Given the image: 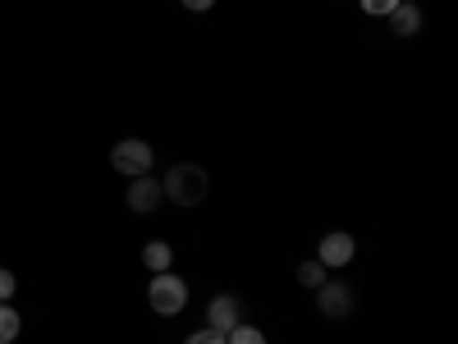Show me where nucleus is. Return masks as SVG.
I'll return each instance as SVG.
<instances>
[{"label": "nucleus", "mask_w": 458, "mask_h": 344, "mask_svg": "<svg viewBox=\"0 0 458 344\" xmlns=\"http://www.w3.org/2000/svg\"><path fill=\"white\" fill-rule=\"evenodd\" d=\"M161 194L174 202V207H202L207 194H211V179L202 166H174L165 179H161Z\"/></svg>", "instance_id": "f257e3e1"}, {"label": "nucleus", "mask_w": 458, "mask_h": 344, "mask_svg": "<svg viewBox=\"0 0 458 344\" xmlns=\"http://www.w3.org/2000/svg\"><path fill=\"white\" fill-rule=\"evenodd\" d=\"M147 303H151V313H161V317H179L183 303H188V285L170 271H157L147 285Z\"/></svg>", "instance_id": "f03ea898"}, {"label": "nucleus", "mask_w": 458, "mask_h": 344, "mask_svg": "<svg viewBox=\"0 0 458 344\" xmlns=\"http://www.w3.org/2000/svg\"><path fill=\"white\" fill-rule=\"evenodd\" d=\"M151 147L142 142V138H124V142H114L110 147V166L120 170V175H129V179H138V175H147L151 170Z\"/></svg>", "instance_id": "7ed1b4c3"}, {"label": "nucleus", "mask_w": 458, "mask_h": 344, "mask_svg": "<svg viewBox=\"0 0 458 344\" xmlns=\"http://www.w3.org/2000/svg\"><path fill=\"white\" fill-rule=\"evenodd\" d=\"M317 308H321V317L344 322V317L353 313V289L344 285V280H326V285L317 289Z\"/></svg>", "instance_id": "20e7f679"}, {"label": "nucleus", "mask_w": 458, "mask_h": 344, "mask_svg": "<svg viewBox=\"0 0 458 344\" xmlns=\"http://www.w3.org/2000/svg\"><path fill=\"white\" fill-rule=\"evenodd\" d=\"M207 322H211V331L229 335V331L243 322V303H239L234 294H216V298L207 303Z\"/></svg>", "instance_id": "39448f33"}, {"label": "nucleus", "mask_w": 458, "mask_h": 344, "mask_svg": "<svg viewBox=\"0 0 458 344\" xmlns=\"http://www.w3.org/2000/svg\"><path fill=\"white\" fill-rule=\"evenodd\" d=\"M161 179H151V175H138L133 184H129V211H138V216H151L161 207Z\"/></svg>", "instance_id": "423d86ee"}, {"label": "nucleus", "mask_w": 458, "mask_h": 344, "mask_svg": "<svg viewBox=\"0 0 458 344\" xmlns=\"http://www.w3.org/2000/svg\"><path fill=\"white\" fill-rule=\"evenodd\" d=\"M353 235H344V229H335V235H326L321 244H317V262L321 266H349L353 262Z\"/></svg>", "instance_id": "0eeeda50"}, {"label": "nucleus", "mask_w": 458, "mask_h": 344, "mask_svg": "<svg viewBox=\"0 0 458 344\" xmlns=\"http://www.w3.org/2000/svg\"><path fill=\"white\" fill-rule=\"evenodd\" d=\"M390 28H394L399 37H412L417 28H422V10H417V5H394V10H390Z\"/></svg>", "instance_id": "6e6552de"}, {"label": "nucleus", "mask_w": 458, "mask_h": 344, "mask_svg": "<svg viewBox=\"0 0 458 344\" xmlns=\"http://www.w3.org/2000/svg\"><path fill=\"white\" fill-rule=\"evenodd\" d=\"M142 262H147V271H151V276H157V271H170L174 248H170V244H161V239H151V244L142 248Z\"/></svg>", "instance_id": "1a4fd4ad"}, {"label": "nucleus", "mask_w": 458, "mask_h": 344, "mask_svg": "<svg viewBox=\"0 0 458 344\" xmlns=\"http://www.w3.org/2000/svg\"><path fill=\"white\" fill-rule=\"evenodd\" d=\"M19 331H23V317L10 308V303H0V344H14Z\"/></svg>", "instance_id": "9d476101"}, {"label": "nucleus", "mask_w": 458, "mask_h": 344, "mask_svg": "<svg viewBox=\"0 0 458 344\" xmlns=\"http://www.w3.org/2000/svg\"><path fill=\"white\" fill-rule=\"evenodd\" d=\"M298 285H308V289H321V285H326V266H321L317 257H312V262H302V266H298Z\"/></svg>", "instance_id": "9b49d317"}, {"label": "nucleus", "mask_w": 458, "mask_h": 344, "mask_svg": "<svg viewBox=\"0 0 458 344\" xmlns=\"http://www.w3.org/2000/svg\"><path fill=\"white\" fill-rule=\"evenodd\" d=\"M225 344H266V335L257 331V326H248V322H239L234 331L225 335Z\"/></svg>", "instance_id": "f8f14e48"}, {"label": "nucleus", "mask_w": 458, "mask_h": 344, "mask_svg": "<svg viewBox=\"0 0 458 344\" xmlns=\"http://www.w3.org/2000/svg\"><path fill=\"white\" fill-rule=\"evenodd\" d=\"M394 5H403V0H362V10L367 14H376V19H390V10Z\"/></svg>", "instance_id": "ddd939ff"}, {"label": "nucleus", "mask_w": 458, "mask_h": 344, "mask_svg": "<svg viewBox=\"0 0 458 344\" xmlns=\"http://www.w3.org/2000/svg\"><path fill=\"white\" fill-rule=\"evenodd\" d=\"M14 289H19V285H14V271H5V266H0V303H10Z\"/></svg>", "instance_id": "4468645a"}, {"label": "nucleus", "mask_w": 458, "mask_h": 344, "mask_svg": "<svg viewBox=\"0 0 458 344\" xmlns=\"http://www.w3.org/2000/svg\"><path fill=\"white\" fill-rule=\"evenodd\" d=\"M183 344H225V335H220V331H211V326H207V331H198V335H188V340H183Z\"/></svg>", "instance_id": "2eb2a0df"}, {"label": "nucleus", "mask_w": 458, "mask_h": 344, "mask_svg": "<svg viewBox=\"0 0 458 344\" xmlns=\"http://www.w3.org/2000/svg\"><path fill=\"white\" fill-rule=\"evenodd\" d=\"M183 5L193 10V14H202V10H211V5H216V0H183Z\"/></svg>", "instance_id": "dca6fc26"}]
</instances>
